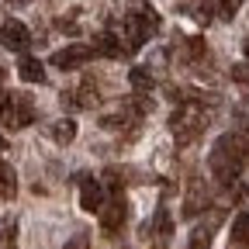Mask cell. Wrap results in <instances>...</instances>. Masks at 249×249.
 <instances>
[{"instance_id": "obj_4", "label": "cell", "mask_w": 249, "mask_h": 249, "mask_svg": "<svg viewBox=\"0 0 249 249\" xmlns=\"http://www.w3.org/2000/svg\"><path fill=\"white\" fill-rule=\"evenodd\" d=\"M35 121V104L24 93H0V124H7L11 132L24 128Z\"/></svg>"}, {"instance_id": "obj_26", "label": "cell", "mask_w": 249, "mask_h": 249, "mask_svg": "<svg viewBox=\"0 0 249 249\" xmlns=\"http://www.w3.org/2000/svg\"><path fill=\"white\" fill-rule=\"evenodd\" d=\"M4 145H7V142H4V139H0V152H4Z\"/></svg>"}, {"instance_id": "obj_14", "label": "cell", "mask_w": 249, "mask_h": 249, "mask_svg": "<svg viewBox=\"0 0 249 249\" xmlns=\"http://www.w3.org/2000/svg\"><path fill=\"white\" fill-rule=\"evenodd\" d=\"M14 191H18V177H14V170H11L7 163H0V197H14Z\"/></svg>"}, {"instance_id": "obj_8", "label": "cell", "mask_w": 249, "mask_h": 249, "mask_svg": "<svg viewBox=\"0 0 249 249\" xmlns=\"http://www.w3.org/2000/svg\"><path fill=\"white\" fill-rule=\"evenodd\" d=\"M104 204V187L97 183V180H93V177H80V208L83 211H97Z\"/></svg>"}, {"instance_id": "obj_25", "label": "cell", "mask_w": 249, "mask_h": 249, "mask_svg": "<svg viewBox=\"0 0 249 249\" xmlns=\"http://www.w3.org/2000/svg\"><path fill=\"white\" fill-rule=\"evenodd\" d=\"M242 52H246V62H249V38H246V45H242Z\"/></svg>"}, {"instance_id": "obj_16", "label": "cell", "mask_w": 249, "mask_h": 249, "mask_svg": "<svg viewBox=\"0 0 249 249\" xmlns=\"http://www.w3.org/2000/svg\"><path fill=\"white\" fill-rule=\"evenodd\" d=\"M183 45H187V62H201V59H208V45H204V38H201V35L187 38Z\"/></svg>"}, {"instance_id": "obj_1", "label": "cell", "mask_w": 249, "mask_h": 249, "mask_svg": "<svg viewBox=\"0 0 249 249\" xmlns=\"http://www.w3.org/2000/svg\"><path fill=\"white\" fill-rule=\"evenodd\" d=\"M246 152H249V142H246L242 135H222V139L214 142L211 156H208V170L214 173L218 183H232V180H239V173H242Z\"/></svg>"}, {"instance_id": "obj_23", "label": "cell", "mask_w": 249, "mask_h": 249, "mask_svg": "<svg viewBox=\"0 0 249 249\" xmlns=\"http://www.w3.org/2000/svg\"><path fill=\"white\" fill-rule=\"evenodd\" d=\"M66 249H90V242H87V235H76V239L66 242Z\"/></svg>"}, {"instance_id": "obj_19", "label": "cell", "mask_w": 249, "mask_h": 249, "mask_svg": "<svg viewBox=\"0 0 249 249\" xmlns=\"http://www.w3.org/2000/svg\"><path fill=\"white\" fill-rule=\"evenodd\" d=\"M204 204H208V194H201V187L194 183V191H191V201L183 204V211H187V214H197Z\"/></svg>"}, {"instance_id": "obj_18", "label": "cell", "mask_w": 249, "mask_h": 249, "mask_svg": "<svg viewBox=\"0 0 249 249\" xmlns=\"http://www.w3.org/2000/svg\"><path fill=\"white\" fill-rule=\"evenodd\" d=\"M211 235H214V229H211V225L194 229V235H191V242H187V249H208V246H211Z\"/></svg>"}, {"instance_id": "obj_17", "label": "cell", "mask_w": 249, "mask_h": 249, "mask_svg": "<svg viewBox=\"0 0 249 249\" xmlns=\"http://www.w3.org/2000/svg\"><path fill=\"white\" fill-rule=\"evenodd\" d=\"M128 80H132V87H135L139 93H149V90H152V73L142 70V66H135V70L128 73Z\"/></svg>"}, {"instance_id": "obj_15", "label": "cell", "mask_w": 249, "mask_h": 249, "mask_svg": "<svg viewBox=\"0 0 249 249\" xmlns=\"http://www.w3.org/2000/svg\"><path fill=\"white\" fill-rule=\"evenodd\" d=\"M232 242L235 246H249V211L232 222Z\"/></svg>"}, {"instance_id": "obj_10", "label": "cell", "mask_w": 249, "mask_h": 249, "mask_svg": "<svg viewBox=\"0 0 249 249\" xmlns=\"http://www.w3.org/2000/svg\"><path fill=\"white\" fill-rule=\"evenodd\" d=\"M62 104H80V107H93L97 104V90H93V80H83L76 90L62 93Z\"/></svg>"}, {"instance_id": "obj_9", "label": "cell", "mask_w": 249, "mask_h": 249, "mask_svg": "<svg viewBox=\"0 0 249 249\" xmlns=\"http://www.w3.org/2000/svg\"><path fill=\"white\" fill-rule=\"evenodd\" d=\"M93 52H101L104 59H118L121 55V38L114 31H93Z\"/></svg>"}, {"instance_id": "obj_5", "label": "cell", "mask_w": 249, "mask_h": 249, "mask_svg": "<svg viewBox=\"0 0 249 249\" xmlns=\"http://www.w3.org/2000/svg\"><path fill=\"white\" fill-rule=\"evenodd\" d=\"M97 211H101V229H104V232H118V229L124 225V214H128V208H124L121 194H114L111 201H104Z\"/></svg>"}, {"instance_id": "obj_21", "label": "cell", "mask_w": 249, "mask_h": 249, "mask_svg": "<svg viewBox=\"0 0 249 249\" xmlns=\"http://www.w3.org/2000/svg\"><path fill=\"white\" fill-rule=\"evenodd\" d=\"M242 4H246V0H218V14H222V18H235Z\"/></svg>"}, {"instance_id": "obj_24", "label": "cell", "mask_w": 249, "mask_h": 249, "mask_svg": "<svg viewBox=\"0 0 249 249\" xmlns=\"http://www.w3.org/2000/svg\"><path fill=\"white\" fill-rule=\"evenodd\" d=\"M11 239H14V235H4V239H0V249H14V246H11Z\"/></svg>"}, {"instance_id": "obj_12", "label": "cell", "mask_w": 249, "mask_h": 249, "mask_svg": "<svg viewBox=\"0 0 249 249\" xmlns=\"http://www.w3.org/2000/svg\"><path fill=\"white\" fill-rule=\"evenodd\" d=\"M183 11L191 14L197 24H208L214 18V7H211V0H191V4H183Z\"/></svg>"}, {"instance_id": "obj_11", "label": "cell", "mask_w": 249, "mask_h": 249, "mask_svg": "<svg viewBox=\"0 0 249 249\" xmlns=\"http://www.w3.org/2000/svg\"><path fill=\"white\" fill-rule=\"evenodd\" d=\"M18 76H21L24 83H42V80H45V66H42V59L24 55V59L18 62Z\"/></svg>"}, {"instance_id": "obj_20", "label": "cell", "mask_w": 249, "mask_h": 249, "mask_svg": "<svg viewBox=\"0 0 249 249\" xmlns=\"http://www.w3.org/2000/svg\"><path fill=\"white\" fill-rule=\"evenodd\" d=\"M232 80L242 83V97L249 101V62H239V66L232 70Z\"/></svg>"}, {"instance_id": "obj_13", "label": "cell", "mask_w": 249, "mask_h": 249, "mask_svg": "<svg viewBox=\"0 0 249 249\" xmlns=\"http://www.w3.org/2000/svg\"><path fill=\"white\" fill-rule=\"evenodd\" d=\"M52 139H55V142H73V139H76V121H73V118L55 121V124H52Z\"/></svg>"}, {"instance_id": "obj_3", "label": "cell", "mask_w": 249, "mask_h": 249, "mask_svg": "<svg viewBox=\"0 0 249 249\" xmlns=\"http://www.w3.org/2000/svg\"><path fill=\"white\" fill-rule=\"evenodd\" d=\"M170 128L177 135V145H191L201 139V132L208 128V118L201 107H177L170 114Z\"/></svg>"}, {"instance_id": "obj_2", "label": "cell", "mask_w": 249, "mask_h": 249, "mask_svg": "<svg viewBox=\"0 0 249 249\" xmlns=\"http://www.w3.org/2000/svg\"><path fill=\"white\" fill-rule=\"evenodd\" d=\"M121 28H124V49L135 52V49H142L156 31H160V14H156L152 7H139L135 14H128L121 21Z\"/></svg>"}, {"instance_id": "obj_7", "label": "cell", "mask_w": 249, "mask_h": 249, "mask_svg": "<svg viewBox=\"0 0 249 249\" xmlns=\"http://www.w3.org/2000/svg\"><path fill=\"white\" fill-rule=\"evenodd\" d=\"M0 42H4L7 49H14V52H24L28 42H31V35H28V28H24L21 21L7 18L4 24H0Z\"/></svg>"}, {"instance_id": "obj_22", "label": "cell", "mask_w": 249, "mask_h": 249, "mask_svg": "<svg viewBox=\"0 0 249 249\" xmlns=\"http://www.w3.org/2000/svg\"><path fill=\"white\" fill-rule=\"evenodd\" d=\"M104 183L111 187L114 194H121V187H124V177H121L118 170H107V173H104Z\"/></svg>"}, {"instance_id": "obj_6", "label": "cell", "mask_w": 249, "mask_h": 249, "mask_svg": "<svg viewBox=\"0 0 249 249\" xmlns=\"http://www.w3.org/2000/svg\"><path fill=\"white\" fill-rule=\"evenodd\" d=\"M87 59H93L90 45H70V49H59L52 55V62L59 70H80V66H87Z\"/></svg>"}]
</instances>
